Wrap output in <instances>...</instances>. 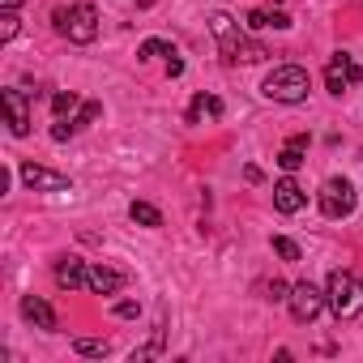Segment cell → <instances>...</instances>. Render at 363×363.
<instances>
[{"mask_svg": "<svg viewBox=\"0 0 363 363\" xmlns=\"http://www.w3.org/2000/svg\"><path fill=\"white\" fill-rule=\"evenodd\" d=\"M261 90L274 103H303L308 90H312V77H308L303 65H278V69H269V77L261 82Z\"/></svg>", "mask_w": 363, "mask_h": 363, "instance_id": "cell-1", "label": "cell"}, {"mask_svg": "<svg viewBox=\"0 0 363 363\" xmlns=\"http://www.w3.org/2000/svg\"><path fill=\"white\" fill-rule=\"evenodd\" d=\"M325 303L337 320H350L363 312V282L350 274V269H333L329 274V286H325Z\"/></svg>", "mask_w": 363, "mask_h": 363, "instance_id": "cell-2", "label": "cell"}, {"mask_svg": "<svg viewBox=\"0 0 363 363\" xmlns=\"http://www.w3.org/2000/svg\"><path fill=\"white\" fill-rule=\"evenodd\" d=\"M56 30L69 39V43H94L99 35V9L94 5H73V9H56Z\"/></svg>", "mask_w": 363, "mask_h": 363, "instance_id": "cell-3", "label": "cell"}, {"mask_svg": "<svg viewBox=\"0 0 363 363\" xmlns=\"http://www.w3.org/2000/svg\"><path fill=\"white\" fill-rule=\"evenodd\" d=\"M354 184L350 179H342V175H333V179H325L320 184V193H316V206H320V214L325 218H346V214H354Z\"/></svg>", "mask_w": 363, "mask_h": 363, "instance_id": "cell-4", "label": "cell"}, {"mask_svg": "<svg viewBox=\"0 0 363 363\" xmlns=\"http://www.w3.org/2000/svg\"><path fill=\"white\" fill-rule=\"evenodd\" d=\"M286 303H291V316L299 320V325H312L329 303H325V291H316L312 282H295L291 286V295H286Z\"/></svg>", "mask_w": 363, "mask_h": 363, "instance_id": "cell-5", "label": "cell"}, {"mask_svg": "<svg viewBox=\"0 0 363 363\" xmlns=\"http://www.w3.org/2000/svg\"><path fill=\"white\" fill-rule=\"evenodd\" d=\"M359 77H363V69L354 65L350 52H333V56H329V65H325V86H329V94H346L350 86H359Z\"/></svg>", "mask_w": 363, "mask_h": 363, "instance_id": "cell-6", "label": "cell"}, {"mask_svg": "<svg viewBox=\"0 0 363 363\" xmlns=\"http://www.w3.org/2000/svg\"><path fill=\"white\" fill-rule=\"evenodd\" d=\"M18 175H22V184L35 189V193H69V175L48 171V167H39V162H22Z\"/></svg>", "mask_w": 363, "mask_h": 363, "instance_id": "cell-7", "label": "cell"}, {"mask_svg": "<svg viewBox=\"0 0 363 363\" xmlns=\"http://www.w3.org/2000/svg\"><path fill=\"white\" fill-rule=\"evenodd\" d=\"M0 103H5V111H9V133L26 137L30 133V103H26V94L22 90H0Z\"/></svg>", "mask_w": 363, "mask_h": 363, "instance_id": "cell-8", "label": "cell"}, {"mask_svg": "<svg viewBox=\"0 0 363 363\" xmlns=\"http://www.w3.org/2000/svg\"><path fill=\"white\" fill-rule=\"evenodd\" d=\"M308 206V193L295 184V179L286 175V179H278V184H274V210L278 214H299Z\"/></svg>", "mask_w": 363, "mask_h": 363, "instance_id": "cell-9", "label": "cell"}, {"mask_svg": "<svg viewBox=\"0 0 363 363\" xmlns=\"http://www.w3.org/2000/svg\"><path fill=\"white\" fill-rule=\"evenodd\" d=\"M86 286H90L94 295H120V291H124V274H120V269H107V265H90Z\"/></svg>", "mask_w": 363, "mask_h": 363, "instance_id": "cell-10", "label": "cell"}, {"mask_svg": "<svg viewBox=\"0 0 363 363\" xmlns=\"http://www.w3.org/2000/svg\"><path fill=\"white\" fill-rule=\"evenodd\" d=\"M22 316L35 325V329H56V312H52V303L48 299H39V295H22Z\"/></svg>", "mask_w": 363, "mask_h": 363, "instance_id": "cell-11", "label": "cell"}, {"mask_svg": "<svg viewBox=\"0 0 363 363\" xmlns=\"http://www.w3.org/2000/svg\"><path fill=\"white\" fill-rule=\"evenodd\" d=\"M86 278H90V269H86L77 257H60V261H56V282H60L65 291H77V286H86Z\"/></svg>", "mask_w": 363, "mask_h": 363, "instance_id": "cell-12", "label": "cell"}, {"mask_svg": "<svg viewBox=\"0 0 363 363\" xmlns=\"http://www.w3.org/2000/svg\"><path fill=\"white\" fill-rule=\"evenodd\" d=\"M214 35H218V43H223V56L231 60V56H235V48H240L235 18H231V13H214Z\"/></svg>", "mask_w": 363, "mask_h": 363, "instance_id": "cell-13", "label": "cell"}, {"mask_svg": "<svg viewBox=\"0 0 363 363\" xmlns=\"http://www.w3.org/2000/svg\"><path fill=\"white\" fill-rule=\"evenodd\" d=\"M218 116H223V99H214V94H197V99L189 103V124L218 120Z\"/></svg>", "mask_w": 363, "mask_h": 363, "instance_id": "cell-14", "label": "cell"}, {"mask_svg": "<svg viewBox=\"0 0 363 363\" xmlns=\"http://www.w3.org/2000/svg\"><path fill=\"white\" fill-rule=\"evenodd\" d=\"M248 26H252V30H265V26L286 30V26H291V13H286V9H252V13H248Z\"/></svg>", "mask_w": 363, "mask_h": 363, "instance_id": "cell-15", "label": "cell"}, {"mask_svg": "<svg viewBox=\"0 0 363 363\" xmlns=\"http://www.w3.org/2000/svg\"><path fill=\"white\" fill-rule=\"evenodd\" d=\"M303 150H308V137L295 133V137L286 141V150L278 154V167H282V171H299V167H303Z\"/></svg>", "mask_w": 363, "mask_h": 363, "instance_id": "cell-16", "label": "cell"}, {"mask_svg": "<svg viewBox=\"0 0 363 363\" xmlns=\"http://www.w3.org/2000/svg\"><path fill=\"white\" fill-rule=\"evenodd\" d=\"M128 218H133L137 227H162V214H158L150 201H133V206H128Z\"/></svg>", "mask_w": 363, "mask_h": 363, "instance_id": "cell-17", "label": "cell"}, {"mask_svg": "<svg viewBox=\"0 0 363 363\" xmlns=\"http://www.w3.org/2000/svg\"><path fill=\"white\" fill-rule=\"evenodd\" d=\"M77 107H82V99H77L73 90H56V94H52V111H56V120H69Z\"/></svg>", "mask_w": 363, "mask_h": 363, "instance_id": "cell-18", "label": "cell"}, {"mask_svg": "<svg viewBox=\"0 0 363 363\" xmlns=\"http://www.w3.org/2000/svg\"><path fill=\"white\" fill-rule=\"evenodd\" d=\"M73 350H77V354H90V359H103V354L111 350V342H107V337H77Z\"/></svg>", "mask_w": 363, "mask_h": 363, "instance_id": "cell-19", "label": "cell"}, {"mask_svg": "<svg viewBox=\"0 0 363 363\" xmlns=\"http://www.w3.org/2000/svg\"><path fill=\"white\" fill-rule=\"evenodd\" d=\"M158 56H175V48L167 39H145L141 43V60H158Z\"/></svg>", "mask_w": 363, "mask_h": 363, "instance_id": "cell-20", "label": "cell"}, {"mask_svg": "<svg viewBox=\"0 0 363 363\" xmlns=\"http://www.w3.org/2000/svg\"><path fill=\"white\" fill-rule=\"evenodd\" d=\"M99 116H103V103H94V99H90V103H82V107H77L73 124H77V128H86V124H94Z\"/></svg>", "mask_w": 363, "mask_h": 363, "instance_id": "cell-21", "label": "cell"}, {"mask_svg": "<svg viewBox=\"0 0 363 363\" xmlns=\"http://www.w3.org/2000/svg\"><path fill=\"white\" fill-rule=\"evenodd\" d=\"M274 252H278L282 261H299V244H295V240H286V235H278V240H274Z\"/></svg>", "mask_w": 363, "mask_h": 363, "instance_id": "cell-22", "label": "cell"}, {"mask_svg": "<svg viewBox=\"0 0 363 363\" xmlns=\"http://www.w3.org/2000/svg\"><path fill=\"white\" fill-rule=\"evenodd\" d=\"M13 35H18V9H5V18H0V39L9 43Z\"/></svg>", "mask_w": 363, "mask_h": 363, "instance_id": "cell-23", "label": "cell"}, {"mask_svg": "<svg viewBox=\"0 0 363 363\" xmlns=\"http://www.w3.org/2000/svg\"><path fill=\"white\" fill-rule=\"evenodd\" d=\"M73 133H77V124H73V120H56V124H52V137H56V141H69Z\"/></svg>", "mask_w": 363, "mask_h": 363, "instance_id": "cell-24", "label": "cell"}, {"mask_svg": "<svg viewBox=\"0 0 363 363\" xmlns=\"http://www.w3.org/2000/svg\"><path fill=\"white\" fill-rule=\"evenodd\" d=\"M265 291H269V295H265V299H274V303H282V299H286V295H291V286H286V282H278V278H274V282H269V286H265Z\"/></svg>", "mask_w": 363, "mask_h": 363, "instance_id": "cell-25", "label": "cell"}, {"mask_svg": "<svg viewBox=\"0 0 363 363\" xmlns=\"http://www.w3.org/2000/svg\"><path fill=\"white\" fill-rule=\"evenodd\" d=\"M137 312H141V308H137L133 299H124V303H116V316H137Z\"/></svg>", "mask_w": 363, "mask_h": 363, "instance_id": "cell-26", "label": "cell"}, {"mask_svg": "<svg viewBox=\"0 0 363 363\" xmlns=\"http://www.w3.org/2000/svg\"><path fill=\"white\" fill-rule=\"evenodd\" d=\"M0 5H5V9H18V5H22V0H0Z\"/></svg>", "mask_w": 363, "mask_h": 363, "instance_id": "cell-27", "label": "cell"}]
</instances>
